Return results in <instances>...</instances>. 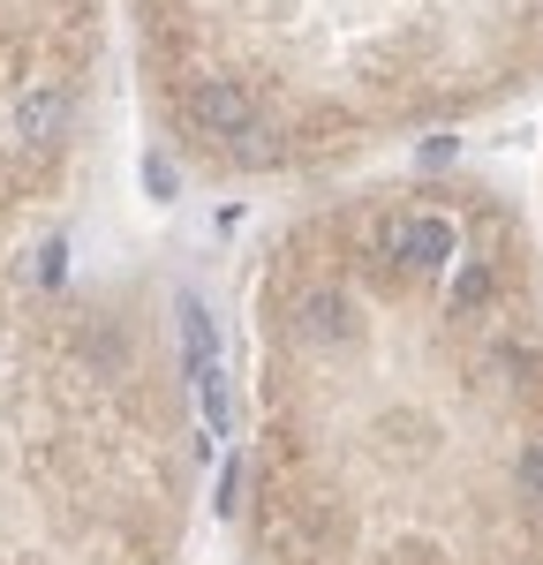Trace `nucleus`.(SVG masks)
Masks as SVG:
<instances>
[{
	"instance_id": "nucleus-2",
	"label": "nucleus",
	"mask_w": 543,
	"mask_h": 565,
	"mask_svg": "<svg viewBox=\"0 0 543 565\" xmlns=\"http://www.w3.org/2000/svg\"><path fill=\"white\" fill-rule=\"evenodd\" d=\"M174 129L295 167L543 68V0H143Z\"/></svg>"
},
{
	"instance_id": "nucleus-1",
	"label": "nucleus",
	"mask_w": 543,
	"mask_h": 565,
	"mask_svg": "<svg viewBox=\"0 0 543 565\" xmlns=\"http://www.w3.org/2000/svg\"><path fill=\"white\" fill-rule=\"evenodd\" d=\"M265 332L257 513L287 565H543V302L505 204L324 218Z\"/></svg>"
}]
</instances>
